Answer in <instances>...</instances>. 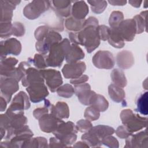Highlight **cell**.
Instances as JSON below:
<instances>
[{"label": "cell", "instance_id": "1", "mask_svg": "<svg viewBox=\"0 0 148 148\" xmlns=\"http://www.w3.org/2000/svg\"><path fill=\"white\" fill-rule=\"evenodd\" d=\"M98 26L86 24L84 23L83 28L78 32H70V41L73 44L84 46L88 53H91L100 45V38L97 28Z\"/></svg>", "mask_w": 148, "mask_h": 148}, {"label": "cell", "instance_id": "12", "mask_svg": "<svg viewBox=\"0 0 148 148\" xmlns=\"http://www.w3.org/2000/svg\"><path fill=\"white\" fill-rule=\"evenodd\" d=\"M21 44L17 39L9 38L1 42V60H3L9 54L18 56L21 51Z\"/></svg>", "mask_w": 148, "mask_h": 148}, {"label": "cell", "instance_id": "49", "mask_svg": "<svg viewBox=\"0 0 148 148\" xmlns=\"http://www.w3.org/2000/svg\"><path fill=\"white\" fill-rule=\"evenodd\" d=\"M50 147H67L66 145L63 144L58 138L55 137H51L49 140V145Z\"/></svg>", "mask_w": 148, "mask_h": 148}, {"label": "cell", "instance_id": "19", "mask_svg": "<svg viewBox=\"0 0 148 148\" xmlns=\"http://www.w3.org/2000/svg\"><path fill=\"white\" fill-rule=\"evenodd\" d=\"M72 1L67 0H54L50 1L52 10L60 17H69L71 14Z\"/></svg>", "mask_w": 148, "mask_h": 148}, {"label": "cell", "instance_id": "53", "mask_svg": "<svg viewBox=\"0 0 148 148\" xmlns=\"http://www.w3.org/2000/svg\"><path fill=\"white\" fill-rule=\"evenodd\" d=\"M73 147H89L87 144H86L84 141H80L77 143H76L74 145Z\"/></svg>", "mask_w": 148, "mask_h": 148}, {"label": "cell", "instance_id": "45", "mask_svg": "<svg viewBox=\"0 0 148 148\" xmlns=\"http://www.w3.org/2000/svg\"><path fill=\"white\" fill-rule=\"evenodd\" d=\"M25 32L24 25L20 22H14L13 24L12 34L15 36L20 37L24 35Z\"/></svg>", "mask_w": 148, "mask_h": 148}, {"label": "cell", "instance_id": "20", "mask_svg": "<svg viewBox=\"0 0 148 148\" xmlns=\"http://www.w3.org/2000/svg\"><path fill=\"white\" fill-rule=\"evenodd\" d=\"M18 60L14 57L5 58L1 60V76L13 77L16 71Z\"/></svg>", "mask_w": 148, "mask_h": 148}, {"label": "cell", "instance_id": "37", "mask_svg": "<svg viewBox=\"0 0 148 148\" xmlns=\"http://www.w3.org/2000/svg\"><path fill=\"white\" fill-rule=\"evenodd\" d=\"M57 94L63 98H69L72 97L75 93V89L73 86L69 84H65L61 86L57 90Z\"/></svg>", "mask_w": 148, "mask_h": 148}, {"label": "cell", "instance_id": "32", "mask_svg": "<svg viewBox=\"0 0 148 148\" xmlns=\"http://www.w3.org/2000/svg\"><path fill=\"white\" fill-rule=\"evenodd\" d=\"M49 147L47 139L42 136L31 138L25 141L21 147Z\"/></svg>", "mask_w": 148, "mask_h": 148}, {"label": "cell", "instance_id": "15", "mask_svg": "<svg viewBox=\"0 0 148 148\" xmlns=\"http://www.w3.org/2000/svg\"><path fill=\"white\" fill-rule=\"evenodd\" d=\"M75 93L77 96L80 102L84 105H90V101L92 97L95 94L91 90V86L88 83H84L74 86Z\"/></svg>", "mask_w": 148, "mask_h": 148}, {"label": "cell", "instance_id": "34", "mask_svg": "<svg viewBox=\"0 0 148 148\" xmlns=\"http://www.w3.org/2000/svg\"><path fill=\"white\" fill-rule=\"evenodd\" d=\"M147 101H148V95H147V92L146 91L143 94H141L137 99V101H136L137 108L136 109V112H139L140 114L143 115L147 116L148 113Z\"/></svg>", "mask_w": 148, "mask_h": 148}, {"label": "cell", "instance_id": "14", "mask_svg": "<svg viewBox=\"0 0 148 148\" xmlns=\"http://www.w3.org/2000/svg\"><path fill=\"white\" fill-rule=\"evenodd\" d=\"M86 69V65L83 61L68 63L62 69L63 76L66 79H75L83 75Z\"/></svg>", "mask_w": 148, "mask_h": 148}, {"label": "cell", "instance_id": "3", "mask_svg": "<svg viewBox=\"0 0 148 148\" xmlns=\"http://www.w3.org/2000/svg\"><path fill=\"white\" fill-rule=\"evenodd\" d=\"M120 119L123 125L132 134L137 132L147 125V117H142L138 114H134L129 109L123 110L120 113Z\"/></svg>", "mask_w": 148, "mask_h": 148}, {"label": "cell", "instance_id": "6", "mask_svg": "<svg viewBox=\"0 0 148 148\" xmlns=\"http://www.w3.org/2000/svg\"><path fill=\"white\" fill-rule=\"evenodd\" d=\"M61 40V35L58 32L51 29L42 39L36 41L35 43L36 50L39 54L46 55L49 53L51 46L53 44L59 43Z\"/></svg>", "mask_w": 148, "mask_h": 148}, {"label": "cell", "instance_id": "54", "mask_svg": "<svg viewBox=\"0 0 148 148\" xmlns=\"http://www.w3.org/2000/svg\"><path fill=\"white\" fill-rule=\"evenodd\" d=\"M129 3L135 7V8H139L140 6L141 3H142V1H129Z\"/></svg>", "mask_w": 148, "mask_h": 148}, {"label": "cell", "instance_id": "7", "mask_svg": "<svg viewBox=\"0 0 148 148\" xmlns=\"http://www.w3.org/2000/svg\"><path fill=\"white\" fill-rule=\"evenodd\" d=\"M40 72L51 92H55L62 84L63 81L60 71L54 69H41Z\"/></svg>", "mask_w": 148, "mask_h": 148}, {"label": "cell", "instance_id": "38", "mask_svg": "<svg viewBox=\"0 0 148 148\" xmlns=\"http://www.w3.org/2000/svg\"><path fill=\"white\" fill-rule=\"evenodd\" d=\"M124 20L123 13L120 11H113L111 13L109 19V24L110 28L117 27L120 23Z\"/></svg>", "mask_w": 148, "mask_h": 148}, {"label": "cell", "instance_id": "11", "mask_svg": "<svg viewBox=\"0 0 148 148\" xmlns=\"http://www.w3.org/2000/svg\"><path fill=\"white\" fill-rule=\"evenodd\" d=\"M64 122L62 119L56 117L50 112L43 115L39 119V125L42 131L46 133L53 132Z\"/></svg>", "mask_w": 148, "mask_h": 148}, {"label": "cell", "instance_id": "47", "mask_svg": "<svg viewBox=\"0 0 148 148\" xmlns=\"http://www.w3.org/2000/svg\"><path fill=\"white\" fill-rule=\"evenodd\" d=\"M97 30L101 40L105 41L108 39L110 32L109 27L105 25H101L97 27Z\"/></svg>", "mask_w": 148, "mask_h": 148}, {"label": "cell", "instance_id": "31", "mask_svg": "<svg viewBox=\"0 0 148 148\" xmlns=\"http://www.w3.org/2000/svg\"><path fill=\"white\" fill-rule=\"evenodd\" d=\"M84 20L85 19L77 20L72 16L68 17L65 21V27L66 29L71 32H78L83 28Z\"/></svg>", "mask_w": 148, "mask_h": 148}, {"label": "cell", "instance_id": "43", "mask_svg": "<svg viewBox=\"0 0 148 148\" xmlns=\"http://www.w3.org/2000/svg\"><path fill=\"white\" fill-rule=\"evenodd\" d=\"M76 127L78 131L85 133L88 132L91 129V128L92 127V125L90 121L87 119H82L76 123Z\"/></svg>", "mask_w": 148, "mask_h": 148}, {"label": "cell", "instance_id": "8", "mask_svg": "<svg viewBox=\"0 0 148 148\" xmlns=\"http://www.w3.org/2000/svg\"><path fill=\"white\" fill-rule=\"evenodd\" d=\"M29 99L33 103L40 102L49 95V91L45 82H37L29 84L26 88Z\"/></svg>", "mask_w": 148, "mask_h": 148}, {"label": "cell", "instance_id": "50", "mask_svg": "<svg viewBox=\"0 0 148 148\" xmlns=\"http://www.w3.org/2000/svg\"><path fill=\"white\" fill-rule=\"evenodd\" d=\"M88 80V76L86 75H82L80 77H78L75 79H72L70 80V83L72 84L77 85L82 83H86Z\"/></svg>", "mask_w": 148, "mask_h": 148}, {"label": "cell", "instance_id": "23", "mask_svg": "<svg viewBox=\"0 0 148 148\" xmlns=\"http://www.w3.org/2000/svg\"><path fill=\"white\" fill-rule=\"evenodd\" d=\"M116 62L121 69L130 68L134 64V57L132 53L128 50H123L117 54Z\"/></svg>", "mask_w": 148, "mask_h": 148}, {"label": "cell", "instance_id": "33", "mask_svg": "<svg viewBox=\"0 0 148 148\" xmlns=\"http://www.w3.org/2000/svg\"><path fill=\"white\" fill-rule=\"evenodd\" d=\"M147 10L142 12L139 14L135 16L133 19L135 20L136 26V34H141L145 31H146V15Z\"/></svg>", "mask_w": 148, "mask_h": 148}, {"label": "cell", "instance_id": "35", "mask_svg": "<svg viewBox=\"0 0 148 148\" xmlns=\"http://www.w3.org/2000/svg\"><path fill=\"white\" fill-rule=\"evenodd\" d=\"M81 139L86 144H87L89 147H100L102 144L101 139L89 132H85L82 135Z\"/></svg>", "mask_w": 148, "mask_h": 148}, {"label": "cell", "instance_id": "51", "mask_svg": "<svg viewBox=\"0 0 148 148\" xmlns=\"http://www.w3.org/2000/svg\"><path fill=\"white\" fill-rule=\"evenodd\" d=\"M108 2L113 6H124L127 3V1H108Z\"/></svg>", "mask_w": 148, "mask_h": 148}, {"label": "cell", "instance_id": "18", "mask_svg": "<svg viewBox=\"0 0 148 148\" xmlns=\"http://www.w3.org/2000/svg\"><path fill=\"white\" fill-rule=\"evenodd\" d=\"M20 1L1 0V22H11L13 17V10Z\"/></svg>", "mask_w": 148, "mask_h": 148}, {"label": "cell", "instance_id": "25", "mask_svg": "<svg viewBox=\"0 0 148 148\" xmlns=\"http://www.w3.org/2000/svg\"><path fill=\"white\" fill-rule=\"evenodd\" d=\"M50 112L61 119H68L69 117L68 105L64 102L58 101L55 105L52 104Z\"/></svg>", "mask_w": 148, "mask_h": 148}, {"label": "cell", "instance_id": "13", "mask_svg": "<svg viewBox=\"0 0 148 148\" xmlns=\"http://www.w3.org/2000/svg\"><path fill=\"white\" fill-rule=\"evenodd\" d=\"M116 28L124 41H132L136 34V23L133 18L122 21Z\"/></svg>", "mask_w": 148, "mask_h": 148}, {"label": "cell", "instance_id": "44", "mask_svg": "<svg viewBox=\"0 0 148 148\" xmlns=\"http://www.w3.org/2000/svg\"><path fill=\"white\" fill-rule=\"evenodd\" d=\"M102 143L104 145L111 147V148H117L119 147V141L114 136L108 135L102 139Z\"/></svg>", "mask_w": 148, "mask_h": 148}, {"label": "cell", "instance_id": "40", "mask_svg": "<svg viewBox=\"0 0 148 148\" xmlns=\"http://www.w3.org/2000/svg\"><path fill=\"white\" fill-rule=\"evenodd\" d=\"M31 60L32 64L38 69H44L47 67L46 61V55L42 54H35L34 58H31Z\"/></svg>", "mask_w": 148, "mask_h": 148}, {"label": "cell", "instance_id": "9", "mask_svg": "<svg viewBox=\"0 0 148 148\" xmlns=\"http://www.w3.org/2000/svg\"><path fill=\"white\" fill-rule=\"evenodd\" d=\"M0 89L1 96L9 103L12 95L19 89L18 82L13 77L1 76Z\"/></svg>", "mask_w": 148, "mask_h": 148}, {"label": "cell", "instance_id": "10", "mask_svg": "<svg viewBox=\"0 0 148 148\" xmlns=\"http://www.w3.org/2000/svg\"><path fill=\"white\" fill-rule=\"evenodd\" d=\"M94 65L99 69H112L115 64L113 54L109 51L99 50L97 51L92 59Z\"/></svg>", "mask_w": 148, "mask_h": 148}, {"label": "cell", "instance_id": "42", "mask_svg": "<svg viewBox=\"0 0 148 148\" xmlns=\"http://www.w3.org/2000/svg\"><path fill=\"white\" fill-rule=\"evenodd\" d=\"M84 116L86 119L89 121H95L99 119L100 112L92 106L87 107L84 113Z\"/></svg>", "mask_w": 148, "mask_h": 148}, {"label": "cell", "instance_id": "52", "mask_svg": "<svg viewBox=\"0 0 148 148\" xmlns=\"http://www.w3.org/2000/svg\"><path fill=\"white\" fill-rule=\"evenodd\" d=\"M0 102H1V107H0V110L1 112H2L3 111L5 110L6 108V106H7V101H6V99L3 98L2 97H0Z\"/></svg>", "mask_w": 148, "mask_h": 148}, {"label": "cell", "instance_id": "46", "mask_svg": "<svg viewBox=\"0 0 148 148\" xmlns=\"http://www.w3.org/2000/svg\"><path fill=\"white\" fill-rule=\"evenodd\" d=\"M51 29L47 25H41L38 27L35 31L34 36L36 41L42 39Z\"/></svg>", "mask_w": 148, "mask_h": 148}, {"label": "cell", "instance_id": "16", "mask_svg": "<svg viewBox=\"0 0 148 148\" xmlns=\"http://www.w3.org/2000/svg\"><path fill=\"white\" fill-rule=\"evenodd\" d=\"M147 133L146 129L136 134H131L126 138L125 147H147Z\"/></svg>", "mask_w": 148, "mask_h": 148}, {"label": "cell", "instance_id": "27", "mask_svg": "<svg viewBox=\"0 0 148 148\" xmlns=\"http://www.w3.org/2000/svg\"><path fill=\"white\" fill-rule=\"evenodd\" d=\"M114 131V129L110 126L105 125H98L92 127L88 132L93 134L102 140L105 136L113 134Z\"/></svg>", "mask_w": 148, "mask_h": 148}, {"label": "cell", "instance_id": "4", "mask_svg": "<svg viewBox=\"0 0 148 148\" xmlns=\"http://www.w3.org/2000/svg\"><path fill=\"white\" fill-rule=\"evenodd\" d=\"M77 132L76 125L73 123L64 121L53 134L63 144L69 146L73 144L76 140Z\"/></svg>", "mask_w": 148, "mask_h": 148}, {"label": "cell", "instance_id": "48", "mask_svg": "<svg viewBox=\"0 0 148 148\" xmlns=\"http://www.w3.org/2000/svg\"><path fill=\"white\" fill-rule=\"evenodd\" d=\"M114 132L116 135L121 139H126L132 134V133L130 132L124 125H120L118 127Z\"/></svg>", "mask_w": 148, "mask_h": 148}, {"label": "cell", "instance_id": "30", "mask_svg": "<svg viewBox=\"0 0 148 148\" xmlns=\"http://www.w3.org/2000/svg\"><path fill=\"white\" fill-rule=\"evenodd\" d=\"M110 77L113 84L118 87L124 88L127 84L126 77L123 71L119 69H114L111 73Z\"/></svg>", "mask_w": 148, "mask_h": 148}, {"label": "cell", "instance_id": "26", "mask_svg": "<svg viewBox=\"0 0 148 148\" xmlns=\"http://www.w3.org/2000/svg\"><path fill=\"white\" fill-rule=\"evenodd\" d=\"M107 40L109 43L115 48H123L125 45V41L122 38L116 27L110 28V32Z\"/></svg>", "mask_w": 148, "mask_h": 148}, {"label": "cell", "instance_id": "28", "mask_svg": "<svg viewBox=\"0 0 148 148\" xmlns=\"http://www.w3.org/2000/svg\"><path fill=\"white\" fill-rule=\"evenodd\" d=\"M108 94L110 99L114 102L120 103L124 100L125 92L123 88L111 84L108 87Z\"/></svg>", "mask_w": 148, "mask_h": 148}, {"label": "cell", "instance_id": "29", "mask_svg": "<svg viewBox=\"0 0 148 148\" xmlns=\"http://www.w3.org/2000/svg\"><path fill=\"white\" fill-rule=\"evenodd\" d=\"M90 105L94 107L99 112H103L108 109L109 103L103 95L95 93L90 99Z\"/></svg>", "mask_w": 148, "mask_h": 148}, {"label": "cell", "instance_id": "17", "mask_svg": "<svg viewBox=\"0 0 148 148\" xmlns=\"http://www.w3.org/2000/svg\"><path fill=\"white\" fill-rule=\"evenodd\" d=\"M30 106L31 104L27 94L21 91L14 97L8 109L16 112H24V110L28 109Z\"/></svg>", "mask_w": 148, "mask_h": 148}, {"label": "cell", "instance_id": "41", "mask_svg": "<svg viewBox=\"0 0 148 148\" xmlns=\"http://www.w3.org/2000/svg\"><path fill=\"white\" fill-rule=\"evenodd\" d=\"M13 24L11 22H1L0 34L1 38H8L12 35Z\"/></svg>", "mask_w": 148, "mask_h": 148}, {"label": "cell", "instance_id": "22", "mask_svg": "<svg viewBox=\"0 0 148 148\" xmlns=\"http://www.w3.org/2000/svg\"><path fill=\"white\" fill-rule=\"evenodd\" d=\"M73 2L71 8L72 16L77 20H84L89 12L88 5L84 1H75Z\"/></svg>", "mask_w": 148, "mask_h": 148}, {"label": "cell", "instance_id": "5", "mask_svg": "<svg viewBox=\"0 0 148 148\" xmlns=\"http://www.w3.org/2000/svg\"><path fill=\"white\" fill-rule=\"evenodd\" d=\"M50 5L49 1H32L24 8V16L28 19L35 20L48 10Z\"/></svg>", "mask_w": 148, "mask_h": 148}, {"label": "cell", "instance_id": "36", "mask_svg": "<svg viewBox=\"0 0 148 148\" xmlns=\"http://www.w3.org/2000/svg\"><path fill=\"white\" fill-rule=\"evenodd\" d=\"M90 5L92 12L96 14L102 13L107 7V2L106 1H87Z\"/></svg>", "mask_w": 148, "mask_h": 148}, {"label": "cell", "instance_id": "39", "mask_svg": "<svg viewBox=\"0 0 148 148\" xmlns=\"http://www.w3.org/2000/svg\"><path fill=\"white\" fill-rule=\"evenodd\" d=\"M51 103H50V101L48 99H45V106L42 108H38L35 109L33 112L34 117L39 120L42 116L43 115L50 113V108L51 106Z\"/></svg>", "mask_w": 148, "mask_h": 148}, {"label": "cell", "instance_id": "21", "mask_svg": "<svg viewBox=\"0 0 148 148\" xmlns=\"http://www.w3.org/2000/svg\"><path fill=\"white\" fill-rule=\"evenodd\" d=\"M37 82H45V80L40 72V70L31 66L28 68L24 77L21 79L22 85L27 87L29 84Z\"/></svg>", "mask_w": 148, "mask_h": 148}, {"label": "cell", "instance_id": "2", "mask_svg": "<svg viewBox=\"0 0 148 148\" xmlns=\"http://www.w3.org/2000/svg\"><path fill=\"white\" fill-rule=\"evenodd\" d=\"M70 41L65 38L59 43L53 44L49 53L46 54V61L47 66L60 67L71 47Z\"/></svg>", "mask_w": 148, "mask_h": 148}, {"label": "cell", "instance_id": "24", "mask_svg": "<svg viewBox=\"0 0 148 148\" xmlns=\"http://www.w3.org/2000/svg\"><path fill=\"white\" fill-rule=\"evenodd\" d=\"M84 56L85 54L83 50L77 45L72 43L65 57V61L68 63L76 62L83 59Z\"/></svg>", "mask_w": 148, "mask_h": 148}]
</instances>
